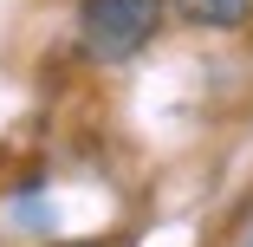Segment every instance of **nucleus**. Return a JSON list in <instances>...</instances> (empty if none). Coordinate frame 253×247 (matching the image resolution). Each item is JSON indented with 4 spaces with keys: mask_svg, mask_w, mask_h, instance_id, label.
I'll return each instance as SVG.
<instances>
[{
    "mask_svg": "<svg viewBox=\"0 0 253 247\" xmlns=\"http://www.w3.org/2000/svg\"><path fill=\"white\" fill-rule=\"evenodd\" d=\"M163 26V0H84L78 7V46L97 65L136 59Z\"/></svg>",
    "mask_w": 253,
    "mask_h": 247,
    "instance_id": "f257e3e1",
    "label": "nucleus"
},
{
    "mask_svg": "<svg viewBox=\"0 0 253 247\" xmlns=\"http://www.w3.org/2000/svg\"><path fill=\"white\" fill-rule=\"evenodd\" d=\"M175 7L195 20V26H240L253 13V0H175Z\"/></svg>",
    "mask_w": 253,
    "mask_h": 247,
    "instance_id": "f03ea898",
    "label": "nucleus"
}]
</instances>
